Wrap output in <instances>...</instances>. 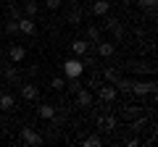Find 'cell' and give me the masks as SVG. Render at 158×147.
<instances>
[{"mask_svg":"<svg viewBox=\"0 0 158 147\" xmlns=\"http://www.w3.org/2000/svg\"><path fill=\"white\" fill-rule=\"evenodd\" d=\"M156 92H158V84H156L153 76L145 79V81H142V79L132 81V95H135V97H148V95H156Z\"/></svg>","mask_w":158,"mask_h":147,"instance_id":"6da1fadb","label":"cell"},{"mask_svg":"<svg viewBox=\"0 0 158 147\" xmlns=\"http://www.w3.org/2000/svg\"><path fill=\"white\" fill-rule=\"evenodd\" d=\"M85 74V63H82V58H69V61H63V76L66 79H79Z\"/></svg>","mask_w":158,"mask_h":147,"instance_id":"7a4b0ae2","label":"cell"},{"mask_svg":"<svg viewBox=\"0 0 158 147\" xmlns=\"http://www.w3.org/2000/svg\"><path fill=\"white\" fill-rule=\"evenodd\" d=\"M103 26H106L108 32L116 37V40H124L127 29H124V24H121V18H116V16H111V13H106V16H103Z\"/></svg>","mask_w":158,"mask_h":147,"instance_id":"3957f363","label":"cell"},{"mask_svg":"<svg viewBox=\"0 0 158 147\" xmlns=\"http://www.w3.org/2000/svg\"><path fill=\"white\" fill-rule=\"evenodd\" d=\"M95 89H98V100L106 102V105H113V102H116V97H118L116 87L108 84V81H100V87H95Z\"/></svg>","mask_w":158,"mask_h":147,"instance_id":"277c9868","label":"cell"},{"mask_svg":"<svg viewBox=\"0 0 158 147\" xmlns=\"http://www.w3.org/2000/svg\"><path fill=\"white\" fill-rule=\"evenodd\" d=\"M0 71H3V81H6V84H19V81H21L19 63H3V66H0Z\"/></svg>","mask_w":158,"mask_h":147,"instance_id":"5b68a950","label":"cell"},{"mask_svg":"<svg viewBox=\"0 0 158 147\" xmlns=\"http://www.w3.org/2000/svg\"><path fill=\"white\" fill-rule=\"evenodd\" d=\"M19 139H21L24 145H42V142H45V137L40 134L37 129H32V126H24V129L19 131Z\"/></svg>","mask_w":158,"mask_h":147,"instance_id":"8992f818","label":"cell"},{"mask_svg":"<svg viewBox=\"0 0 158 147\" xmlns=\"http://www.w3.org/2000/svg\"><path fill=\"white\" fill-rule=\"evenodd\" d=\"M121 68H127V71H135V74H148V76H153L156 74V66H150V63H145V61H127Z\"/></svg>","mask_w":158,"mask_h":147,"instance_id":"52a82bcc","label":"cell"},{"mask_svg":"<svg viewBox=\"0 0 158 147\" xmlns=\"http://www.w3.org/2000/svg\"><path fill=\"white\" fill-rule=\"evenodd\" d=\"M95 126H98V131H116V129H118V118H116V116H111V113L98 116V118H95Z\"/></svg>","mask_w":158,"mask_h":147,"instance_id":"ba28073f","label":"cell"},{"mask_svg":"<svg viewBox=\"0 0 158 147\" xmlns=\"http://www.w3.org/2000/svg\"><path fill=\"white\" fill-rule=\"evenodd\" d=\"M74 102H77V108H92L95 97H92V92H90V89H85V87H79V89L74 92Z\"/></svg>","mask_w":158,"mask_h":147,"instance_id":"9c48e42d","label":"cell"},{"mask_svg":"<svg viewBox=\"0 0 158 147\" xmlns=\"http://www.w3.org/2000/svg\"><path fill=\"white\" fill-rule=\"evenodd\" d=\"M21 97L29 100V102H37L40 100V87L34 84V81H24L21 84Z\"/></svg>","mask_w":158,"mask_h":147,"instance_id":"30bf717a","label":"cell"},{"mask_svg":"<svg viewBox=\"0 0 158 147\" xmlns=\"http://www.w3.org/2000/svg\"><path fill=\"white\" fill-rule=\"evenodd\" d=\"M85 16H87V11H85V8H82V6H79V3H77V6H74V8H69V13H66V21L71 24V26H79V24H82V18H85Z\"/></svg>","mask_w":158,"mask_h":147,"instance_id":"8fae6325","label":"cell"},{"mask_svg":"<svg viewBox=\"0 0 158 147\" xmlns=\"http://www.w3.org/2000/svg\"><path fill=\"white\" fill-rule=\"evenodd\" d=\"M150 113H153V110H150ZM148 124H150V116L140 113V116H137V118H132V121H129V131H132V134H142Z\"/></svg>","mask_w":158,"mask_h":147,"instance_id":"7c38bea8","label":"cell"},{"mask_svg":"<svg viewBox=\"0 0 158 147\" xmlns=\"http://www.w3.org/2000/svg\"><path fill=\"white\" fill-rule=\"evenodd\" d=\"M0 110H6V113H13V110H16V95H11L8 89L0 92Z\"/></svg>","mask_w":158,"mask_h":147,"instance_id":"4fadbf2b","label":"cell"},{"mask_svg":"<svg viewBox=\"0 0 158 147\" xmlns=\"http://www.w3.org/2000/svg\"><path fill=\"white\" fill-rule=\"evenodd\" d=\"M140 113H142V108H137V105H121V108H118V116H116V118H121V121H127V124H129V121L137 118Z\"/></svg>","mask_w":158,"mask_h":147,"instance_id":"5bb4252c","label":"cell"},{"mask_svg":"<svg viewBox=\"0 0 158 147\" xmlns=\"http://www.w3.org/2000/svg\"><path fill=\"white\" fill-rule=\"evenodd\" d=\"M19 32L27 34V37L37 34V21H34V18H29V16H21V18H19Z\"/></svg>","mask_w":158,"mask_h":147,"instance_id":"9a60e30c","label":"cell"},{"mask_svg":"<svg viewBox=\"0 0 158 147\" xmlns=\"http://www.w3.org/2000/svg\"><path fill=\"white\" fill-rule=\"evenodd\" d=\"M95 50H98V53H95L98 58H113V55H116V45H113V42H106V40L98 42Z\"/></svg>","mask_w":158,"mask_h":147,"instance_id":"2e32d148","label":"cell"},{"mask_svg":"<svg viewBox=\"0 0 158 147\" xmlns=\"http://www.w3.org/2000/svg\"><path fill=\"white\" fill-rule=\"evenodd\" d=\"M8 58H11V63H24V58H27V47H24V45H11V47H8Z\"/></svg>","mask_w":158,"mask_h":147,"instance_id":"e0dca14e","label":"cell"},{"mask_svg":"<svg viewBox=\"0 0 158 147\" xmlns=\"http://www.w3.org/2000/svg\"><path fill=\"white\" fill-rule=\"evenodd\" d=\"M90 13L103 18L106 13H111V0H95V3H92V8H90Z\"/></svg>","mask_w":158,"mask_h":147,"instance_id":"ac0fdd59","label":"cell"},{"mask_svg":"<svg viewBox=\"0 0 158 147\" xmlns=\"http://www.w3.org/2000/svg\"><path fill=\"white\" fill-rule=\"evenodd\" d=\"M132 81L135 79H129V76H118V79L113 81V87H116L118 95H132Z\"/></svg>","mask_w":158,"mask_h":147,"instance_id":"d6986e66","label":"cell"},{"mask_svg":"<svg viewBox=\"0 0 158 147\" xmlns=\"http://www.w3.org/2000/svg\"><path fill=\"white\" fill-rule=\"evenodd\" d=\"M37 116L42 121H50L53 116H56V108H53L50 102H42V105H37Z\"/></svg>","mask_w":158,"mask_h":147,"instance_id":"ffe728a7","label":"cell"},{"mask_svg":"<svg viewBox=\"0 0 158 147\" xmlns=\"http://www.w3.org/2000/svg\"><path fill=\"white\" fill-rule=\"evenodd\" d=\"M100 40H103V37H100V29H98L95 24H87V42H90V47H95Z\"/></svg>","mask_w":158,"mask_h":147,"instance_id":"44dd1931","label":"cell"},{"mask_svg":"<svg viewBox=\"0 0 158 147\" xmlns=\"http://www.w3.org/2000/svg\"><path fill=\"white\" fill-rule=\"evenodd\" d=\"M87 50H90V42H87V40H74V42H71V53H74L77 58H82Z\"/></svg>","mask_w":158,"mask_h":147,"instance_id":"7402d4cb","label":"cell"},{"mask_svg":"<svg viewBox=\"0 0 158 147\" xmlns=\"http://www.w3.org/2000/svg\"><path fill=\"white\" fill-rule=\"evenodd\" d=\"M21 11H24V16L34 18V16H37V13H40V3H37V0H27V3H24V8H21Z\"/></svg>","mask_w":158,"mask_h":147,"instance_id":"603a6c76","label":"cell"},{"mask_svg":"<svg viewBox=\"0 0 158 147\" xmlns=\"http://www.w3.org/2000/svg\"><path fill=\"white\" fill-rule=\"evenodd\" d=\"M100 145H103L100 134H90V137H85V139H82V147H100Z\"/></svg>","mask_w":158,"mask_h":147,"instance_id":"cb8c5ba5","label":"cell"},{"mask_svg":"<svg viewBox=\"0 0 158 147\" xmlns=\"http://www.w3.org/2000/svg\"><path fill=\"white\" fill-rule=\"evenodd\" d=\"M118 76H121V68H106V71H103V79H106L108 84H113Z\"/></svg>","mask_w":158,"mask_h":147,"instance_id":"d4e9b609","label":"cell"},{"mask_svg":"<svg viewBox=\"0 0 158 147\" xmlns=\"http://www.w3.org/2000/svg\"><path fill=\"white\" fill-rule=\"evenodd\" d=\"M156 3L158 0H137V6H140L142 11H148L150 16H156Z\"/></svg>","mask_w":158,"mask_h":147,"instance_id":"484cf974","label":"cell"},{"mask_svg":"<svg viewBox=\"0 0 158 147\" xmlns=\"http://www.w3.org/2000/svg\"><path fill=\"white\" fill-rule=\"evenodd\" d=\"M3 32H6L8 37L19 34V21H16V18H8V21H6V26H3Z\"/></svg>","mask_w":158,"mask_h":147,"instance_id":"4316f807","label":"cell"},{"mask_svg":"<svg viewBox=\"0 0 158 147\" xmlns=\"http://www.w3.org/2000/svg\"><path fill=\"white\" fill-rule=\"evenodd\" d=\"M50 87H53L56 92H63V89H66V79H63V76H53V79H50Z\"/></svg>","mask_w":158,"mask_h":147,"instance_id":"83f0119b","label":"cell"},{"mask_svg":"<svg viewBox=\"0 0 158 147\" xmlns=\"http://www.w3.org/2000/svg\"><path fill=\"white\" fill-rule=\"evenodd\" d=\"M21 16H24V11H21V8H19V6H13V3H8V18H16V21H19Z\"/></svg>","mask_w":158,"mask_h":147,"instance_id":"f1b7e54d","label":"cell"},{"mask_svg":"<svg viewBox=\"0 0 158 147\" xmlns=\"http://www.w3.org/2000/svg\"><path fill=\"white\" fill-rule=\"evenodd\" d=\"M61 6H63V0H45V8H48V11H58Z\"/></svg>","mask_w":158,"mask_h":147,"instance_id":"f546056e","label":"cell"},{"mask_svg":"<svg viewBox=\"0 0 158 147\" xmlns=\"http://www.w3.org/2000/svg\"><path fill=\"white\" fill-rule=\"evenodd\" d=\"M124 145H127V147H140V145H142V139H140V137H127Z\"/></svg>","mask_w":158,"mask_h":147,"instance_id":"4dcf8cb0","label":"cell"},{"mask_svg":"<svg viewBox=\"0 0 158 147\" xmlns=\"http://www.w3.org/2000/svg\"><path fill=\"white\" fill-rule=\"evenodd\" d=\"M69 89L77 92V89H79V79H69Z\"/></svg>","mask_w":158,"mask_h":147,"instance_id":"1f68e13d","label":"cell"},{"mask_svg":"<svg viewBox=\"0 0 158 147\" xmlns=\"http://www.w3.org/2000/svg\"><path fill=\"white\" fill-rule=\"evenodd\" d=\"M3 89H6V81H0V92H3Z\"/></svg>","mask_w":158,"mask_h":147,"instance_id":"d6a6232c","label":"cell"}]
</instances>
